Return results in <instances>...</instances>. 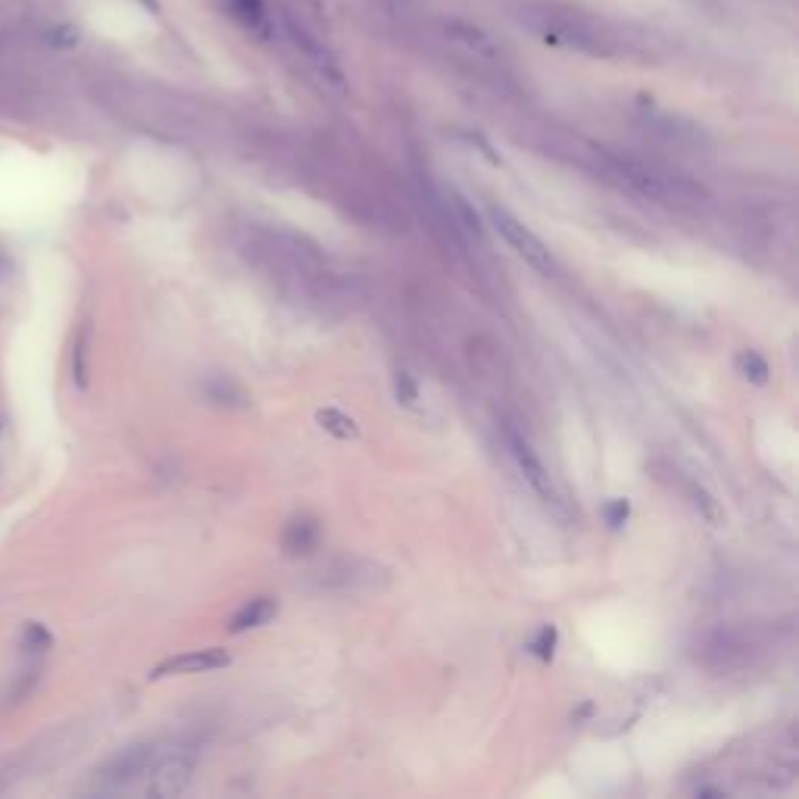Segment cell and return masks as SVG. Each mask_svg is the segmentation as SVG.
Here are the masks:
<instances>
[{
  "mask_svg": "<svg viewBox=\"0 0 799 799\" xmlns=\"http://www.w3.org/2000/svg\"><path fill=\"white\" fill-rule=\"evenodd\" d=\"M612 169L625 178L631 188H637L640 194H647L653 200H662V203H700L706 197V191L690 182L684 175H672V172H659L653 166H643V163H634V160H609Z\"/></svg>",
  "mask_w": 799,
  "mask_h": 799,
  "instance_id": "cell-1",
  "label": "cell"
},
{
  "mask_svg": "<svg viewBox=\"0 0 799 799\" xmlns=\"http://www.w3.org/2000/svg\"><path fill=\"white\" fill-rule=\"evenodd\" d=\"M487 216H491V222L497 225V231L512 244V250L519 253L522 260H528L534 269L547 272V275L556 272V263H553L550 250L544 247V241H540L534 231H528L512 213H506L503 206H487Z\"/></svg>",
  "mask_w": 799,
  "mask_h": 799,
  "instance_id": "cell-2",
  "label": "cell"
},
{
  "mask_svg": "<svg viewBox=\"0 0 799 799\" xmlns=\"http://www.w3.org/2000/svg\"><path fill=\"white\" fill-rule=\"evenodd\" d=\"M228 665H231V653L222 647H210V650H194V653H182V656L160 662L150 672V678L160 681L172 675H200V672H216V668H228Z\"/></svg>",
  "mask_w": 799,
  "mask_h": 799,
  "instance_id": "cell-3",
  "label": "cell"
},
{
  "mask_svg": "<svg viewBox=\"0 0 799 799\" xmlns=\"http://www.w3.org/2000/svg\"><path fill=\"white\" fill-rule=\"evenodd\" d=\"M288 35H291V41H294V47L300 50V54L309 60V66H313L325 82H331L334 88H344V75H341V69H338V63H334V57L328 54L325 50V44L319 41V38H313L309 35L306 29L300 22H294V19H288Z\"/></svg>",
  "mask_w": 799,
  "mask_h": 799,
  "instance_id": "cell-4",
  "label": "cell"
},
{
  "mask_svg": "<svg viewBox=\"0 0 799 799\" xmlns=\"http://www.w3.org/2000/svg\"><path fill=\"white\" fill-rule=\"evenodd\" d=\"M506 441H509V450H512V456H515V462H519V469H522V475H525V481L534 487V491L544 497L547 503H556V494H553V484H550V475H547V469H544V462L537 459V453H534V447L525 441V437L519 434V431H506Z\"/></svg>",
  "mask_w": 799,
  "mask_h": 799,
  "instance_id": "cell-5",
  "label": "cell"
},
{
  "mask_svg": "<svg viewBox=\"0 0 799 799\" xmlns=\"http://www.w3.org/2000/svg\"><path fill=\"white\" fill-rule=\"evenodd\" d=\"M147 771H150V784H147L150 796H178L188 790L194 765L182 756H169L157 765H150Z\"/></svg>",
  "mask_w": 799,
  "mask_h": 799,
  "instance_id": "cell-6",
  "label": "cell"
},
{
  "mask_svg": "<svg viewBox=\"0 0 799 799\" xmlns=\"http://www.w3.org/2000/svg\"><path fill=\"white\" fill-rule=\"evenodd\" d=\"M157 762V750L153 746H128L125 753H119L107 768H103V781H110L113 787L132 784L135 778L147 775V768Z\"/></svg>",
  "mask_w": 799,
  "mask_h": 799,
  "instance_id": "cell-7",
  "label": "cell"
},
{
  "mask_svg": "<svg viewBox=\"0 0 799 799\" xmlns=\"http://www.w3.org/2000/svg\"><path fill=\"white\" fill-rule=\"evenodd\" d=\"M225 10L253 38H260V41L275 38V19L263 0H225Z\"/></svg>",
  "mask_w": 799,
  "mask_h": 799,
  "instance_id": "cell-8",
  "label": "cell"
},
{
  "mask_svg": "<svg viewBox=\"0 0 799 799\" xmlns=\"http://www.w3.org/2000/svg\"><path fill=\"white\" fill-rule=\"evenodd\" d=\"M316 540H319V522L313 519V515H300V519H294L285 531V553L288 556H306L309 550L316 547Z\"/></svg>",
  "mask_w": 799,
  "mask_h": 799,
  "instance_id": "cell-9",
  "label": "cell"
},
{
  "mask_svg": "<svg viewBox=\"0 0 799 799\" xmlns=\"http://www.w3.org/2000/svg\"><path fill=\"white\" fill-rule=\"evenodd\" d=\"M278 612V606H275V600L272 597H256V600H250V603H244L238 612H235V618H231V634H241V631H250V628H260V625H266L269 618Z\"/></svg>",
  "mask_w": 799,
  "mask_h": 799,
  "instance_id": "cell-10",
  "label": "cell"
},
{
  "mask_svg": "<svg viewBox=\"0 0 799 799\" xmlns=\"http://www.w3.org/2000/svg\"><path fill=\"white\" fill-rule=\"evenodd\" d=\"M447 35L459 44H466L469 50H475L478 57H497V44L487 38L478 25L469 22H447Z\"/></svg>",
  "mask_w": 799,
  "mask_h": 799,
  "instance_id": "cell-11",
  "label": "cell"
},
{
  "mask_svg": "<svg viewBox=\"0 0 799 799\" xmlns=\"http://www.w3.org/2000/svg\"><path fill=\"white\" fill-rule=\"evenodd\" d=\"M316 422H319L328 434L341 437V441H353V437H359L356 422H353L350 416H344L341 409H319V412H316Z\"/></svg>",
  "mask_w": 799,
  "mask_h": 799,
  "instance_id": "cell-12",
  "label": "cell"
},
{
  "mask_svg": "<svg viewBox=\"0 0 799 799\" xmlns=\"http://www.w3.org/2000/svg\"><path fill=\"white\" fill-rule=\"evenodd\" d=\"M556 640H559V631L556 625H544V628H537V634L528 640V653L537 656L540 662H550L553 653H556Z\"/></svg>",
  "mask_w": 799,
  "mask_h": 799,
  "instance_id": "cell-13",
  "label": "cell"
},
{
  "mask_svg": "<svg viewBox=\"0 0 799 799\" xmlns=\"http://www.w3.org/2000/svg\"><path fill=\"white\" fill-rule=\"evenodd\" d=\"M690 497H693V506H697V512L703 515V519H706L709 525H721V519H725V512H721L718 500L706 491V487L690 484Z\"/></svg>",
  "mask_w": 799,
  "mask_h": 799,
  "instance_id": "cell-14",
  "label": "cell"
},
{
  "mask_svg": "<svg viewBox=\"0 0 799 799\" xmlns=\"http://www.w3.org/2000/svg\"><path fill=\"white\" fill-rule=\"evenodd\" d=\"M737 366H740L746 381H753V384H765L768 381V363H765V356L756 353V350H743L737 356Z\"/></svg>",
  "mask_w": 799,
  "mask_h": 799,
  "instance_id": "cell-15",
  "label": "cell"
},
{
  "mask_svg": "<svg viewBox=\"0 0 799 799\" xmlns=\"http://www.w3.org/2000/svg\"><path fill=\"white\" fill-rule=\"evenodd\" d=\"M394 391H397V400L403 406H416V400H419V384H416V378H412L409 372H397Z\"/></svg>",
  "mask_w": 799,
  "mask_h": 799,
  "instance_id": "cell-16",
  "label": "cell"
},
{
  "mask_svg": "<svg viewBox=\"0 0 799 799\" xmlns=\"http://www.w3.org/2000/svg\"><path fill=\"white\" fill-rule=\"evenodd\" d=\"M603 515H606V525L618 531V528H622V525H625V522L631 519V503H628V500H622V497H618V500L606 503Z\"/></svg>",
  "mask_w": 799,
  "mask_h": 799,
  "instance_id": "cell-17",
  "label": "cell"
},
{
  "mask_svg": "<svg viewBox=\"0 0 799 799\" xmlns=\"http://www.w3.org/2000/svg\"><path fill=\"white\" fill-rule=\"evenodd\" d=\"M453 203H456V210H459L462 222H466V228H469V231H475V235L481 238V235H484V228H481V222H478V216H475L472 206H469L466 200H462L459 194H453Z\"/></svg>",
  "mask_w": 799,
  "mask_h": 799,
  "instance_id": "cell-18",
  "label": "cell"
},
{
  "mask_svg": "<svg viewBox=\"0 0 799 799\" xmlns=\"http://www.w3.org/2000/svg\"><path fill=\"white\" fill-rule=\"evenodd\" d=\"M138 4H141V7H147L150 13H157V10H160V4H157V0H138Z\"/></svg>",
  "mask_w": 799,
  "mask_h": 799,
  "instance_id": "cell-19",
  "label": "cell"
}]
</instances>
